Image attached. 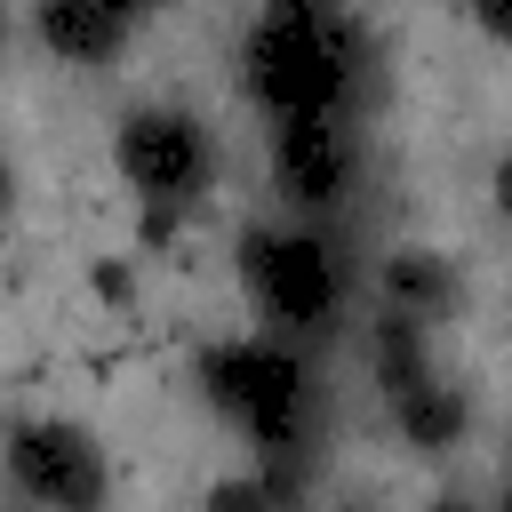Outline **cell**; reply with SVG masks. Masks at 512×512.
I'll return each mask as SVG.
<instances>
[{
  "instance_id": "obj_12",
  "label": "cell",
  "mask_w": 512,
  "mask_h": 512,
  "mask_svg": "<svg viewBox=\"0 0 512 512\" xmlns=\"http://www.w3.org/2000/svg\"><path fill=\"white\" fill-rule=\"evenodd\" d=\"M184 224H192L184 208H144V216H136V248H152V256H168V248L184 240Z\"/></svg>"
},
{
  "instance_id": "obj_1",
  "label": "cell",
  "mask_w": 512,
  "mask_h": 512,
  "mask_svg": "<svg viewBox=\"0 0 512 512\" xmlns=\"http://www.w3.org/2000/svg\"><path fill=\"white\" fill-rule=\"evenodd\" d=\"M376 40L336 0L328 8H264L240 32V88L272 120H352L376 96Z\"/></svg>"
},
{
  "instance_id": "obj_5",
  "label": "cell",
  "mask_w": 512,
  "mask_h": 512,
  "mask_svg": "<svg viewBox=\"0 0 512 512\" xmlns=\"http://www.w3.org/2000/svg\"><path fill=\"white\" fill-rule=\"evenodd\" d=\"M8 480L32 512H104L112 504V464L88 424L72 416H16L8 424Z\"/></svg>"
},
{
  "instance_id": "obj_15",
  "label": "cell",
  "mask_w": 512,
  "mask_h": 512,
  "mask_svg": "<svg viewBox=\"0 0 512 512\" xmlns=\"http://www.w3.org/2000/svg\"><path fill=\"white\" fill-rule=\"evenodd\" d=\"M424 512H480V504H472V496H432Z\"/></svg>"
},
{
  "instance_id": "obj_4",
  "label": "cell",
  "mask_w": 512,
  "mask_h": 512,
  "mask_svg": "<svg viewBox=\"0 0 512 512\" xmlns=\"http://www.w3.org/2000/svg\"><path fill=\"white\" fill-rule=\"evenodd\" d=\"M112 168L144 208L200 216V200L216 192V128L192 104H128L112 128Z\"/></svg>"
},
{
  "instance_id": "obj_2",
  "label": "cell",
  "mask_w": 512,
  "mask_h": 512,
  "mask_svg": "<svg viewBox=\"0 0 512 512\" xmlns=\"http://www.w3.org/2000/svg\"><path fill=\"white\" fill-rule=\"evenodd\" d=\"M200 400L256 448V464H312L328 392L296 336H216L192 360Z\"/></svg>"
},
{
  "instance_id": "obj_18",
  "label": "cell",
  "mask_w": 512,
  "mask_h": 512,
  "mask_svg": "<svg viewBox=\"0 0 512 512\" xmlns=\"http://www.w3.org/2000/svg\"><path fill=\"white\" fill-rule=\"evenodd\" d=\"M264 8H328V0H264Z\"/></svg>"
},
{
  "instance_id": "obj_7",
  "label": "cell",
  "mask_w": 512,
  "mask_h": 512,
  "mask_svg": "<svg viewBox=\"0 0 512 512\" xmlns=\"http://www.w3.org/2000/svg\"><path fill=\"white\" fill-rule=\"evenodd\" d=\"M384 408H392V432H400L408 456H448L472 432V392L456 376H440V368H424L416 384H400Z\"/></svg>"
},
{
  "instance_id": "obj_10",
  "label": "cell",
  "mask_w": 512,
  "mask_h": 512,
  "mask_svg": "<svg viewBox=\"0 0 512 512\" xmlns=\"http://www.w3.org/2000/svg\"><path fill=\"white\" fill-rule=\"evenodd\" d=\"M424 368H432L424 320H408V312H392V304H384V312L368 320V376H376V384H384V400H392V392H400V384H416Z\"/></svg>"
},
{
  "instance_id": "obj_6",
  "label": "cell",
  "mask_w": 512,
  "mask_h": 512,
  "mask_svg": "<svg viewBox=\"0 0 512 512\" xmlns=\"http://www.w3.org/2000/svg\"><path fill=\"white\" fill-rule=\"evenodd\" d=\"M272 192L296 216H336L360 192V136L352 120H272Z\"/></svg>"
},
{
  "instance_id": "obj_9",
  "label": "cell",
  "mask_w": 512,
  "mask_h": 512,
  "mask_svg": "<svg viewBox=\"0 0 512 512\" xmlns=\"http://www.w3.org/2000/svg\"><path fill=\"white\" fill-rule=\"evenodd\" d=\"M376 288H384V304L392 312H408V320H456V304H464V272L440 256V248H392L384 264H376Z\"/></svg>"
},
{
  "instance_id": "obj_13",
  "label": "cell",
  "mask_w": 512,
  "mask_h": 512,
  "mask_svg": "<svg viewBox=\"0 0 512 512\" xmlns=\"http://www.w3.org/2000/svg\"><path fill=\"white\" fill-rule=\"evenodd\" d=\"M464 16H472L488 40H512V0H464Z\"/></svg>"
},
{
  "instance_id": "obj_16",
  "label": "cell",
  "mask_w": 512,
  "mask_h": 512,
  "mask_svg": "<svg viewBox=\"0 0 512 512\" xmlns=\"http://www.w3.org/2000/svg\"><path fill=\"white\" fill-rule=\"evenodd\" d=\"M112 8H120V16H128V24H136V16H152V8H160V0H112Z\"/></svg>"
},
{
  "instance_id": "obj_11",
  "label": "cell",
  "mask_w": 512,
  "mask_h": 512,
  "mask_svg": "<svg viewBox=\"0 0 512 512\" xmlns=\"http://www.w3.org/2000/svg\"><path fill=\"white\" fill-rule=\"evenodd\" d=\"M88 288H96L104 312H136V296H144V280H136L128 256H96V264H88Z\"/></svg>"
},
{
  "instance_id": "obj_20",
  "label": "cell",
  "mask_w": 512,
  "mask_h": 512,
  "mask_svg": "<svg viewBox=\"0 0 512 512\" xmlns=\"http://www.w3.org/2000/svg\"><path fill=\"white\" fill-rule=\"evenodd\" d=\"M24 512H32V504H24Z\"/></svg>"
},
{
  "instance_id": "obj_19",
  "label": "cell",
  "mask_w": 512,
  "mask_h": 512,
  "mask_svg": "<svg viewBox=\"0 0 512 512\" xmlns=\"http://www.w3.org/2000/svg\"><path fill=\"white\" fill-rule=\"evenodd\" d=\"M496 512H512V488H504V504H496Z\"/></svg>"
},
{
  "instance_id": "obj_14",
  "label": "cell",
  "mask_w": 512,
  "mask_h": 512,
  "mask_svg": "<svg viewBox=\"0 0 512 512\" xmlns=\"http://www.w3.org/2000/svg\"><path fill=\"white\" fill-rule=\"evenodd\" d=\"M488 192H496V216H504V224H512V152H504V160H496V176H488Z\"/></svg>"
},
{
  "instance_id": "obj_3",
  "label": "cell",
  "mask_w": 512,
  "mask_h": 512,
  "mask_svg": "<svg viewBox=\"0 0 512 512\" xmlns=\"http://www.w3.org/2000/svg\"><path fill=\"white\" fill-rule=\"evenodd\" d=\"M240 288L272 320V336H296V344L336 336L344 328V304H352V248L320 216L248 224L240 232Z\"/></svg>"
},
{
  "instance_id": "obj_8",
  "label": "cell",
  "mask_w": 512,
  "mask_h": 512,
  "mask_svg": "<svg viewBox=\"0 0 512 512\" xmlns=\"http://www.w3.org/2000/svg\"><path fill=\"white\" fill-rule=\"evenodd\" d=\"M32 32L56 64H80V72H104L128 40V16L112 0H32Z\"/></svg>"
},
{
  "instance_id": "obj_17",
  "label": "cell",
  "mask_w": 512,
  "mask_h": 512,
  "mask_svg": "<svg viewBox=\"0 0 512 512\" xmlns=\"http://www.w3.org/2000/svg\"><path fill=\"white\" fill-rule=\"evenodd\" d=\"M328 512H376V504H368V496H344V504H328Z\"/></svg>"
}]
</instances>
